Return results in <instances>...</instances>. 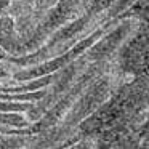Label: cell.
<instances>
[{
	"label": "cell",
	"instance_id": "1",
	"mask_svg": "<svg viewBox=\"0 0 149 149\" xmlns=\"http://www.w3.org/2000/svg\"><path fill=\"white\" fill-rule=\"evenodd\" d=\"M136 2H138V0H114L112 5H111L109 10H107V18H112V16H117V15L123 13L127 8L132 7Z\"/></svg>",
	"mask_w": 149,
	"mask_h": 149
},
{
	"label": "cell",
	"instance_id": "2",
	"mask_svg": "<svg viewBox=\"0 0 149 149\" xmlns=\"http://www.w3.org/2000/svg\"><path fill=\"white\" fill-rule=\"evenodd\" d=\"M13 0H0V18L7 13V10H10Z\"/></svg>",
	"mask_w": 149,
	"mask_h": 149
},
{
	"label": "cell",
	"instance_id": "3",
	"mask_svg": "<svg viewBox=\"0 0 149 149\" xmlns=\"http://www.w3.org/2000/svg\"><path fill=\"white\" fill-rule=\"evenodd\" d=\"M58 0H39V3L43 5V7H52V5H55Z\"/></svg>",
	"mask_w": 149,
	"mask_h": 149
}]
</instances>
